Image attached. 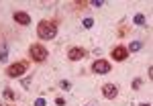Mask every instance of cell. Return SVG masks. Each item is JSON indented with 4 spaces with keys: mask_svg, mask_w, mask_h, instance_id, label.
<instances>
[{
    "mask_svg": "<svg viewBox=\"0 0 153 106\" xmlns=\"http://www.w3.org/2000/svg\"><path fill=\"white\" fill-rule=\"evenodd\" d=\"M37 33L41 39H53V37L57 35V24L53 23V21H41L39 27H37Z\"/></svg>",
    "mask_w": 153,
    "mask_h": 106,
    "instance_id": "cell-1",
    "label": "cell"
},
{
    "mask_svg": "<svg viewBox=\"0 0 153 106\" xmlns=\"http://www.w3.org/2000/svg\"><path fill=\"white\" fill-rule=\"evenodd\" d=\"M27 67H29V63H27V61H19V63H12L10 67L6 70V76H8V78H21V76H25Z\"/></svg>",
    "mask_w": 153,
    "mask_h": 106,
    "instance_id": "cell-2",
    "label": "cell"
},
{
    "mask_svg": "<svg viewBox=\"0 0 153 106\" xmlns=\"http://www.w3.org/2000/svg\"><path fill=\"white\" fill-rule=\"evenodd\" d=\"M29 55H31V59H35V61H45L49 53H47V49L43 47V45H31Z\"/></svg>",
    "mask_w": 153,
    "mask_h": 106,
    "instance_id": "cell-3",
    "label": "cell"
},
{
    "mask_svg": "<svg viewBox=\"0 0 153 106\" xmlns=\"http://www.w3.org/2000/svg\"><path fill=\"white\" fill-rule=\"evenodd\" d=\"M102 96H104L106 100H114L118 96V88L114 84H104V86H102Z\"/></svg>",
    "mask_w": 153,
    "mask_h": 106,
    "instance_id": "cell-4",
    "label": "cell"
},
{
    "mask_svg": "<svg viewBox=\"0 0 153 106\" xmlns=\"http://www.w3.org/2000/svg\"><path fill=\"white\" fill-rule=\"evenodd\" d=\"M92 71H94V73H108V71H110V63L104 61V59H98V61L92 63Z\"/></svg>",
    "mask_w": 153,
    "mask_h": 106,
    "instance_id": "cell-5",
    "label": "cell"
},
{
    "mask_svg": "<svg viewBox=\"0 0 153 106\" xmlns=\"http://www.w3.org/2000/svg\"><path fill=\"white\" fill-rule=\"evenodd\" d=\"M110 55H112V59H114V61H125V59H127V55H129V51H127V47H114Z\"/></svg>",
    "mask_w": 153,
    "mask_h": 106,
    "instance_id": "cell-6",
    "label": "cell"
},
{
    "mask_svg": "<svg viewBox=\"0 0 153 106\" xmlns=\"http://www.w3.org/2000/svg\"><path fill=\"white\" fill-rule=\"evenodd\" d=\"M12 16H14V21H16L19 24H25V27H27V24H31V16H29L27 12H23V10H16Z\"/></svg>",
    "mask_w": 153,
    "mask_h": 106,
    "instance_id": "cell-7",
    "label": "cell"
},
{
    "mask_svg": "<svg viewBox=\"0 0 153 106\" xmlns=\"http://www.w3.org/2000/svg\"><path fill=\"white\" fill-rule=\"evenodd\" d=\"M84 55H86V51L80 47H71L70 51H68V59H71V61H78V59H82Z\"/></svg>",
    "mask_w": 153,
    "mask_h": 106,
    "instance_id": "cell-8",
    "label": "cell"
},
{
    "mask_svg": "<svg viewBox=\"0 0 153 106\" xmlns=\"http://www.w3.org/2000/svg\"><path fill=\"white\" fill-rule=\"evenodd\" d=\"M6 53H8V45L2 43L0 45V61H6Z\"/></svg>",
    "mask_w": 153,
    "mask_h": 106,
    "instance_id": "cell-9",
    "label": "cell"
},
{
    "mask_svg": "<svg viewBox=\"0 0 153 106\" xmlns=\"http://www.w3.org/2000/svg\"><path fill=\"white\" fill-rule=\"evenodd\" d=\"M139 49H143V43L141 41H135V43H131V47L127 51H139Z\"/></svg>",
    "mask_w": 153,
    "mask_h": 106,
    "instance_id": "cell-10",
    "label": "cell"
},
{
    "mask_svg": "<svg viewBox=\"0 0 153 106\" xmlns=\"http://www.w3.org/2000/svg\"><path fill=\"white\" fill-rule=\"evenodd\" d=\"M135 24L143 27V24H145V16H143V14H135Z\"/></svg>",
    "mask_w": 153,
    "mask_h": 106,
    "instance_id": "cell-11",
    "label": "cell"
},
{
    "mask_svg": "<svg viewBox=\"0 0 153 106\" xmlns=\"http://www.w3.org/2000/svg\"><path fill=\"white\" fill-rule=\"evenodd\" d=\"M4 96H6L8 100H14V92H12L10 88H6V90H4Z\"/></svg>",
    "mask_w": 153,
    "mask_h": 106,
    "instance_id": "cell-12",
    "label": "cell"
},
{
    "mask_svg": "<svg viewBox=\"0 0 153 106\" xmlns=\"http://www.w3.org/2000/svg\"><path fill=\"white\" fill-rule=\"evenodd\" d=\"M92 24H94L92 19H84V29H92Z\"/></svg>",
    "mask_w": 153,
    "mask_h": 106,
    "instance_id": "cell-13",
    "label": "cell"
},
{
    "mask_svg": "<svg viewBox=\"0 0 153 106\" xmlns=\"http://www.w3.org/2000/svg\"><path fill=\"white\" fill-rule=\"evenodd\" d=\"M59 86H61L63 90H70V88H71V84H70V82H65V80H63V82L59 84Z\"/></svg>",
    "mask_w": 153,
    "mask_h": 106,
    "instance_id": "cell-14",
    "label": "cell"
},
{
    "mask_svg": "<svg viewBox=\"0 0 153 106\" xmlns=\"http://www.w3.org/2000/svg\"><path fill=\"white\" fill-rule=\"evenodd\" d=\"M35 106H45V100H43V98H37V100H35Z\"/></svg>",
    "mask_w": 153,
    "mask_h": 106,
    "instance_id": "cell-15",
    "label": "cell"
},
{
    "mask_svg": "<svg viewBox=\"0 0 153 106\" xmlns=\"http://www.w3.org/2000/svg\"><path fill=\"white\" fill-rule=\"evenodd\" d=\"M92 4H94L96 8H100V6H102V4H104V2H102V0H94V2H92Z\"/></svg>",
    "mask_w": 153,
    "mask_h": 106,
    "instance_id": "cell-16",
    "label": "cell"
},
{
    "mask_svg": "<svg viewBox=\"0 0 153 106\" xmlns=\"http://www.w3.org/2000/svg\"><path fill=\"white\" fill-rule=\"evenodd\" d=\"M55 104H57V106H63V104H65V100H63V98H57V100H55Z\"/></svg>",
    "mask_w": 153,
    "mask_h": 106,
    "instance_id": "cell-17",
    "label": "cell"
},
{
    "mask_svg": "<svg viewBox=\"0 0 153 106\" xmlns=\"http://www.w3.org/2000/svg\"><path fill=\"white\" fill-rule=\"evenodd\" d=\"M139 106H151V104H149V102H147V104H145V102H143V104H139Z\"/></svg>",
    "mask_w": 153,
    "mask_h": 106,
    "instance_id": "cell-18",
    "label": "cell"
}]
</instances>
